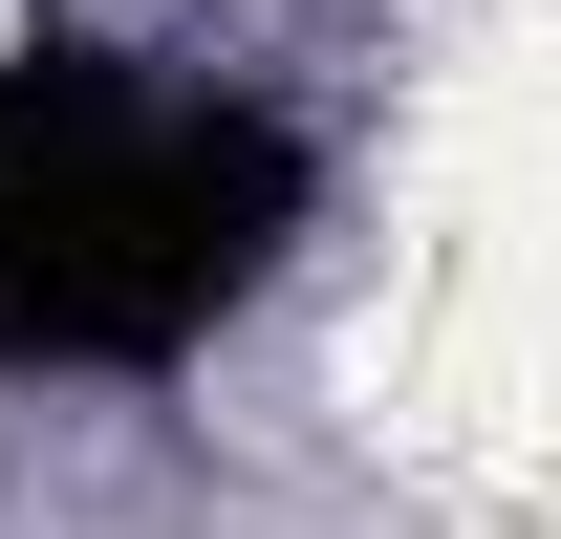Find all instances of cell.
<instances>
[{
  "instance_id": "obj_1",
  "label": "cell",
  "mask_w": 561,
  "mask_h": 539,
  "mask_svg": "<svg viewBox=\"0 0 561 539\" xmlns=\"http://www.w3.org/2000/svg\"><path fill=\"white\" fill-rule=\"evenodd\" d=\"M302 238V130L108 44H0V367H173Z\"/></svg>"
}]
</instances>
